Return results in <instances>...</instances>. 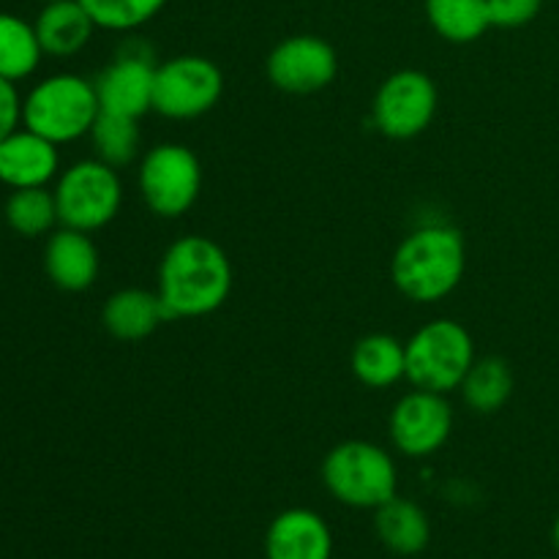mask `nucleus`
<instances>
[{
  "mask_svg": "<svg viewBox=\"0 0 559 559\" xmlns=\"http://www.w3.org/2000/svg\"><path fill=\"white\" fill-rule=\"evenodd\" d=\"M544 9V0H489L491 27L502 31H516L530 25Z\"/></svg>",
  "mask_w": 559,
  "mask_h": 559,
  "instance_id": "obj_26",
  "label": "nucleus"
},
{
  "mask_svg": "<svg viewBox=\"0 0 559 559\" xmlns=\"http://www.w3.org/2000/svg\"><path fill=\"white\" fill-rule=\"evenodd\" d=\"M265 74L276 91L289 96H311L333 85L338 74V55L322 36L298 33L271 49Z\"/></svg>",
  "mask_w": 559,
  "mask_h": 559,
  "instance_id": "obj_10",
  "label": "nucleus"
},
{
  "mask_svg": "<svg viewBox=\"0 0 559 559\" xmlns=\"http://www.w3.org/2000/svg\"><path fill=\"white\" fill-rule=\"evenodd\" d=\"M391 442L402 456L429 459L451 440L453 409L448 396L413 388L404 393L388 418Z\"/></svg>",
  "mask_w": 559,
  "mask_h": 559,
  "instance_id": "obj_11",
  "label": "nucleus"
},
{
  "mask_svg": "<svg viewBox=\"0 0 559 559\" xmlns=\"http://www.w3.org/2000/svg\"><path fill=\"white\" fill-rule=\"evenodd\" d=\"M44 273L63 293H85L98 282L102 257L87 233L58 227L44 243Z\"/></svg>",
  "mask_w": 559,
  "mask_h": 559,
  "instance_id": "obj_14",
  "label": "nucleus"
},
{
  "mask_svg": "<svg viewBox=\"0 0 559 559\" xmlns=\"http://www.w3.org/2000/svg\"><path fill=\"white\" fill-rule=\"evenodd\" d=\"M91 142L96 158H102L109 167L120 169L126 164L134 162L140 156L142 134H140V120L126 118V115L115 112H98L96 123L91 129Z\"/></svg>",
  "mask_w": 559,
  "mask_h": 559,
  "instance_id": "obj_24",
  "label": "nucleus"
},
{
  "mask_svg": "<svg viewBox=\"0 0 559 559\" xmlns=\"http://www.w3.org/2000/svg\"><path fill=\"white\" fill-rule=\"evenodd\" d=\"M551 538H555V549H557V555H559V516H557V522H555V530H551Z\"/></svg>",
  "mask_w": 559,
  "mask_h": 559,
  "instance_id": "obj_28",
  "label": "nucleus"
},
{
  "mask_svg": "<svg viewBox=\"0 0 559 559\" xmlns=\"http://www.w3.org/2000/svg\"><path fill=\"white\" fill-rule=\"evenodd\" d=\"M98 112L96 85L71 71L44 76L22 98V126L58 147L91 134Z\"/></svg>",
  "mask_w": 559,
  "mask_h": 559,
  "instance_id": "obj_3",
  "label": "nucleus"
},
{
  "mask_svg": "<svg viewBox=\"0 0 559 559\" xmlns=\"http://www.w3.org/2000/svg\"><path fill=\"white\" fill-rule=\"evenodd\" d=\"M437 104H440L437 82L426 71L402 69L385 76L377 87L371 120L388 140H415L435 123Z\"/></svg>",
  "mask_w": 559,
  "mask_h": 559,
  "instance_id": "obj_9",
  "label": "nucleus"
},
{
  "mask_svg": "<svg viewBox=\"0 0 559 559\" xmlns=\"http://www.w3.org/2000/svg\"><path fill=\"white\" fill-rule=\"evenodd\" d=\"M349 366L360 385L371 391H385L407 380V344L399 342L391 333H369L358 338L353 347Z\"/></svg>",
  "mask_w": 559,
  "mask_h": 559,
  "instance_id": "obj_18",
  "label": "nucleus"
},
{
  "mask_svg": "<svg viewBox=\"0 0 559 559\" xmlns=\"http://www.w3.org/2000/svg\"><path fill=\"white\" fill-rule=\"evenodd\" d=\"M60 175V151L55 142L20 126L0 140V183L9 191L49 186Z\"/></svg>",
  "mask_w": 559,
  "mask_h": 559,
  "instance_id": "obj_13",
  "label": "nucleus"
},
{
  "mask_svg": "<svg viewBox=\"0 0 559 559\" xmlns=\"http://www.w3.org/2000/svg\"><path fill=\"white\" fill-rule=\"evenodd\" d=\"M267 559H331L333 535L325 519L309 508H287L265 533Z\"/></svg>",
  "mask_w": 559,
  "mask_h": 559,
  "instance_id": "obj_15",
  "label": "nucleus"
},
{
  "mask_svg": "<svg viewBox=\"0 0 559 559\" xmlns=\"http://www.w3.org/2000/svg\"><path fill=\"white\" fill-rule=\"evenodd\" d=\"M41 58L44 49L33 22L0 11V76L11 82L27 80L36 74Z\"/></svg>",
  "mask_w": 559,
  "mask_h": 559,
  "instance_id": "obj_23",
  "label": "nucleus"
},
{
  "mask_svg": "<svg viewBox=\"0 0 559 559\" xmlns=\"http://www.w3.org/2000/svg\"><path fill=\"white\" fill-rule=\"evenodd\" d=\"M224 74L205 55H175L156 66L153 112L169 120H197L216 109Z\"/></svg>",
  "mask_w": 559,
  "mask_h": 559,
  "instance_id": "obj_8",
  "label": "nucleus"
},
{
  "mask_svg": "<svg viewBox=\"0 0 559 559\" xmlns=\"http://www.w3.org/2000/svg\"><path fill=\"white\" fill-rule=\"evenodd\" d=\"M98 31L129 33L162 14L169 0H80Z\"/></svg>",
  "mask_w": 559,
  "mask_h": 559,
  "instance_id": "obj_25",
  "label": "nucleus"
},
{
  "mask_svg": "<svg viewBox=\"0 0 559 559\" xmlns=\"http://www.w3.org/2000/svg\"><path fill=\"white\" fill-rule=\"evenodd\" d=\"M136 189L158 218L186 216L202 194L200 158L180 142H162L142 156Z\"/></svg>",
  "mask_w": 559,
  "mask_h": 559,
  "instance_id": "obj_7",
  "label": "nucleus"
},
{
  "mask_svg": "<svg viewBox=\"0 0 559 559\" xmlns=\"http://www.w3.org/2000/svg\"><path fill=\"white\" fill-rule=\"evenodd\" d=\"M467 271V243L451 224L413 229L391 257V282L407 300L440 304L456 293Z\"/></svg>",
  "mask_w": 559,
  "mask_h": 559,
  "instance_id": "obj_2",
  "label": "nucleus"
},
{
  "mask_svg": "<svg viewBox=\"0 0 559 559\" xmlns=\"http://www.w3.org/2000/svg\"><path fill=\"white\" fill-rule=\"evenodd\" d=\"M41 3H52V0H41Z\"/></svg>",
  "mask_w": 559,
  "mask_h": 559,
  "instance_id": "obj_30",
  "label": "nucleus"
},
{
  "mask_svg": "<svg viewBox=\"0 0 559 559\" xmlns=\"http://www.w3.org/2000/svg\"><path fill=\"white\" fill-rule=\"evenodd\" d=\"M407 344V382L431 393L459 391L464 374L475 364V342L467 328L456 320L426 322L409 336Z\"/></svg>",
  "mask_w": 559,
  "mask_h": 559,
  "instance_id": "obj_5",
  "label": "nucleus"
},
{
  "mask_svg": "<svg viewBox=\"0 0 559 559\" xmlns=\"http://www.w3.org/2000/svg\"><path fill=\"white\" fill-rule=\"evenodd\" d=\"M0 224H3V205H0Z\"/></svg>",
  "mask_w": 559,
  "mask_h": 559,
  "instance_id": "obj_29",
  "label": "nucleus"
},
{
  "mask_svg": "<svg viewBox=\"0 0 559 559\" xmlns=\"http://www.w3.org/2000/svg\"><path fill=\"white\" fill-rule=\"evenodd\" d=\"M60 227L98 233L118 218L123 205V183L118 169L102 158H82L71 164L55 180Z\"/></svg>",
  "mask_w": 559,
  "mask_h": 559,
  "instance_id": "obj_6",
  "label": "nucleus"
},
{
  "mask_svg": "<svg viewBox=\"0 0 559 559\" xmlns=\"http://www.w3.org/2000/svg\"><path fill=\"white\" fill-rule=\"evenodd\" d=\"M424 11L448 44H473L491 27L489 0H424Z\"/></svg>",
  "mask_w": 559,
  "mask_h": 559,
  "instance_id": "obj_22",
  "label": "nucleus"
},
{
  "mask_svg": "<svg viewBox=\"0 0 559 559\" xmlns=\"http://www.w3.org/2000/svg\"><path fill=\"white\" fill-rule=\"evenodd\" d=\"M322 484L342 506L377 511L396 497L399 469L391 453L377 442L347 440L328 451Z\"/></svg>",
  "mask_w": 559,
  "mask_h": 559,
  "instance_id": "obj_4",
  "label": "nucleus"
},
{
  "mask_svg": "<svg viewBox=\"0 0 559 559\" xmlns=\"http://www.w3.org/2000/svg\"><path fill=\"white\" fill-rule=\"evenodd\" d=\"M156 293L169 320H200L227 304L233 262L207 235H183L167 246L158 262Z\"/></svg>",
  "mask_w": 559,
  "mask_h": 559,
  "instance_id": "obj_1",
  "label": "nucleus"
},
{
  "mask_svg": "<svg viewBox=\"0 0 559 559\" xmlns=\"http://www.w3.org/2000/svg\"><path fill=\"white\" fill-rule=\"evenodd\" d=\"M164 322H169V314L156 289L123 287L109 295L102 309L104 331L126 344L145 342Z\"/></svg>",
  "mask_w": 559,
  "mask_h": 559,
  "instance_id": "obj_16",
  "label": "nucleus"
},
{
  "mask_svg": "<svg viewBox=\"0 0 559 559\" xmlns=\"http://www.w3.org/2000/svg\"><path fill=\"white\" fill-rule=\"evenodd\" d=\"M377 538L399 557H415L429 546L431 522L424 508L404 497H393L374 511Z\"/></svg>",
  "mask_w": 559,
  "mask_h": 559,
  "instance_id": "obj_19",
  "label": "nucleus"
},
{
  "mask_svg": "<svg viewBox=\"0 0 559 559\" xmlns=\"http://www.w3.org/2000/svg\"><path fill=\"white\" fill-rule=\"evenodd\" d=\"M513 385H516V380H513V369L508 366V360L486 355V358H475L459 391H462L464 404L473 413L495 415L511 402Z\"/></svg>",
  "mask_w": 559,
  "mask_h": 559,
  "instance_id": "obj_20",
  "label": "nucleus"
},
{
  "mask_svg": "<svg viewBox=\"0 0 559 559\" xmlns=\"http://www.w3.org/2000/svg\"><path fill=\"white\" fill-rule=\"evenodd\" d=\"M22 98L16 82L0 76V140L22 126Z\"/></svg>",
  "mask_w": 559,
  "mask_h": 559,
  "instance_id": "obj_27",
  "label": "nucleus"
},
{
  "mask_svg": "<svg viewBox=\"0 0 559 559\" xmlns=\"http://www.w3.org/2000/svg\"><path fill=\"white\" fill-rule=\"evenodd\" d=\"M98 93L102 112L136 118L153 109V85H156V66L142 55H120L102 74L93 80Z\"/></svg>",
  "mask_w": 559,
  "mask_h": 559,
  "instance_id": "obj_12",
  "label": "nucleus"
},
{
  "mask_svg": "<svg viewBox=\"0 0 559 559\" xmlns=\"http://www.w3.org/2000/svg\"><path fill=\"white\" fill-rule=\"evenodd\" d=\"M38 44L49 58H74L76 52L91 44L93 33L98 31L93 16L87 14L80 0H52L44 3L38 16L33 20Z\"/></svg>",
  "mask_w": 559,
  "mask_h": 559,
  "instance_id": "obj_17",
  "label": "nucleus"
},
{
  "mask_svg": "<svg viewBox=\"0 0 559 559\" xmlns=\"http://www.w3.org/2000/svg\"><path fill=\"white\" fill-rule=\"evenodd\" d=\"M3 224L16 238L36 240L52 235L60 227L55 191L47 186L14 189L3 202Z\"/></svg>",
  "mask_w": 559,
  "mask_h": 559,
  "instance_id": "obj_21",
  "label": "nucleus"
}]
</instances>
